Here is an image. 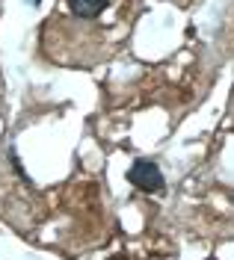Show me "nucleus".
Instances as JSON below:
<instances>
[{"label": "nucleus", "instance_id": "f257e3e1", "mask_svg": "<svg viewBox=\"0 0 234 260\" xmlns=\"http://www.w3.org/2000/svg\"><path fill=\"white\" fill-rule=\"evenodd\" d=\"M128 180L134 183L139 192H149V195H157L163 192V186H166V180H163V172H160V166L154 160H134V166L128 169Z\"/></svg>", "mask_w": 234, "mask_h": 260}, {"label": "nucleus", "instance_id": "f03ea898", "mask_svg": "<svg viewBox=\"0 0 234 260\" xmlns=\"http://www.w3.org/2000/svg\"><path fill=\"white\" fill-rule=\"evenodd\" d=\"M110 6V0H68V9L74 12L77 18H98L104 9Z\"/></svg>", "mask_w": 234, "mask_h": 260}, {"label": "nucleus", "instance_id": "7ed1b4c3", "mask_svg": "<svg viewBox=\"0 0 234 260\" xmlns=\"http://www.w3.org/2000/svg\"><path fill=\"white\" fill-rule=\"evenodd\" d=\"M9 160H12V166H15V172H18V178L21 180H27L30 183V178H27V172L21 169V160H18V154H15V148H9Z\"/></svg>", "mask_w": 234, "mask_h": 260}, {"label": "nucleus", "instance_id": "20e7f679", "mask_svg": "<svg viewBox=\"0 0 234 260\" xmlns=\"http://www.w3.org/2000/svg\"><path fill=\"white\" fill-rule=\"evenodd\" d=\"M39 3H42V0H30V6H39Z\"/></svg>", "mask_w": 234, "mask_h": 260}]
</instances>
